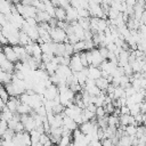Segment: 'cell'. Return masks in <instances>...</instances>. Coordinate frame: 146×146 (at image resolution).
Returning <instances> with one entry per match:
<instances>
[{
  "instance_id": "cell-1",
  "label": "cell",
  "mask_w": 146,
  "mask_h": 146,
  "mask_svg": "<svg viewBox=\"0 0 146 146\" xmlns=\"http://www.w3.org/2000/svg\"><path fill=\"white\" fill-rule=\"evenodd\" d=\"M14 145L15 146H24V145H32L31 140V133L27 130L16 132L14 138H13Z\"/></svg>"
},
{
  "instance_id": "cell-2",
  "label": "cell",
  "mask_w": 146,
  "mask_h": 146,
  "mask_svg": "<svg viewBox=\"0 0 146 146\" xmlns=\"http://www.w3.org/2000/svg\"><path fill=\"white\" fill-rule=\"evenodd\" d=\"M50 35L52 41L55 42H67V33L64 29H60L58 26L50 29Z\"/></svg>"
},
{
  "instance_id": "cell-3",
  "label": "cell",
  "mask_w": 146,
  "mask_h": 146,
  "mask_svg": "<svg viewBox=\"0 0 146 146\" xmlns=\"http://www.w3.org/2000/svg\"><path fill=\"white\" fill-rule=\"evenodd\" d=\"M89 11H90V15L94 17H98V18H105L106 17L104 8L99 3H94V2L89 1Z\"/></svg>"
},
{
  "instance_id": "cell-4",
  "label": "cell",
  "mask_w": 146,
  "mask_h": 146,
  "mask_svg": "<svg viewBox=\"0 0 146 146\" xmlns=\"http://www.w3.org/2000/svg\"><path fill=\"white\" fill-rule=\"evenodd\" d=\"M70 67L72 68L73 72H80L82 71L86 66L82 64L81 58H80V52H74L71 56V63H70Z\"/></svg>"
},
{
  "instance_id": "cell-5",
  "label": "cell",
  "mask_w": 146,
  "mask_h": 146,
  "mask_svg": "<svg viewBox=\"0 0 146 146\" xmlns=\"http://www.w3.org/2000/svg\"><path fill=\"white\" fill-rule=\"evenodd\" d=\"M0 67H1V71H6L9 73H13L15 71V63L9 60L2 51L0 54Z\"/></svg>"
},
{
  "instance_id": "cell-6",
  "label": "cell",
  "mask_w": 146,
  "mask_h": 146,
  "mask_svg": "<svg viewBox=\"0 0 146 146\" xmlns=\"http://www.w3.org/2000/svg\"><path fill=\"white\" fill-rule=\"evenodd\" d=\"M21 121L24 123V127H25V130L27 131H32L36 128V123H35V120L32 115H29V114H22L21 115Z\"/></svg>"
},
{
  "instance_id": "cell-7",
  "label": "cell",
  "mask_w": 146,
  "mask_h": 146,
  "mask_svg": "<svg viewBox=\"0 0 146 146\" xmlns=\"http://www.w3.org/2000/svg\"><path fill=\"white\" fill-rule=\"evenodd\" d=\"M58 95H59L58 86H57V84H54V83L50 84L49 87H47L46 90H44V92H43V97H44L46 99H50V100L55 99Z\"/></svg>"
},
{
  "instance_id": "cell-8",
  "label": "cell",
  "mask_w": 146,
  "mask_h": 146,
  "mask_svg": "<svg viewBox=\"0 0 146 146\" xmlns=\"http://www.w3.org/2000/svg\"><path fill=\"white\" fill-rule=\"evenodd\" d=\"M2 52L6 55V57L9 60H11L14 63H16L17 60H19L18 57H17V55H16V52H15V50H14V47L13 46H9V44L2 46Z\"/></svg>"
},
{
  "instance_id": "cell-9",
  "label": "cell",
  "mask_w": 146,
  "mask_h": 146,
  "mask_svg": "<svg viewBox=\"0 0 146 146\" xmlns=\"http://www.w3.org/2000/svg\"><path fill=\"white\" fill-rule=\"evenodd\" d=\"M66 9V19L71 23V22H74V21H78L79 19V13H78V8L73 7V6H68Z\"/></svg>"
},
{
  "instance_id": "cell-10",
  "label": "cell",
  "mask_w": 146,
  "mask_h": 146,
  "mask_svg": "<svg viewBox=\"0 0 146 146\" xmlns=\"http://www.w3.org/2000/svg\"><path fill=\"white\" fill-rule=\"evenodd\" d=\"M78 125H79V124L75 122L74 119H72L71 116H68V115H66V114L64 113V116H63V127L67 128V129L71 130V131H74V130L78 128Z\"/></svg>"
},
{
  "instance_id": "cell-11",
  "label": "cell",
  "mask_w": 146,
  "mask_h": 146,
  "mask_svg": "<svg viewBox=\"0 0 146 146\" xmlns=\"http://www.w3.org/2000/svg\"><path fill=\"white\" fill-rule=\"evenodd\" d=\"M90 51H91V56H92L91 65H94V66H100V64H102L103 60H104V57L102 56V54H100V51H99V48H98V49L94 48V49H91Z\"/></svg>"
},
{
  "instance_id": "cell-12",
  "label": "cell",
  "mask_w": 146,
  "mask_h": 146,
  "mask_svg": "<svg viewBox=\"0 0 146 146\" xmlns=\"http://www.w3.org/2000/svg\"><path fill=\"white\" fill-rule=\"evenodd\" d=\"M88 78L97 80L102 76V70L99 66H94V65H89L88 66Z\"/></svg>"
},
{
  "instance_id": "cell-13",
  "label": "cell",
  "mask_w": 146,
  "mask_h": 146,
  "mask_svg": "<svg viewBox=\"0 0 146 146\" xmlns=\"http://www.w3.org/2000/svg\"><path fill=\"white\" fill-rule=\"evenodd\" d=\"M129 56H130V52L127 50V49H122L120 51V54L117 55V59H119V66H124L129 63Z\"/></svg>"
},
{
  "instance_id": "cell-14",
  "label": "cell",
  "mask_w": 146,
  "mask_h": 146,
  "mask_svg": "<svg viewBox=\"0 0 146 146\" xmlns=\"http://www.w3.org/2000/svg\"><path fill=\"white\" fill-rule=\"evenodd\" d=\"M11 9H13V5L10 3L9 0H0V11L5 15H9L11 14Z\"/></svg>"
},
{
  "instance_id": "cell-15",
  "label": "cell",
  "mask_w": 146,
  "mask_h": 146,
  "mask_svg": "<svg viewBox=\"0 0 146 146\" xmlns=\"http://www.w3.org/2000/svg\"><path fill=\"white\" fill-rule=\"evenodd\" d=\"M55 18L58 21H66V9L62 6L56 7V11H55Z\"/></svg>"
},
{
  "instance_id": "cell-16",
  "label": "cell",
  "mask_w": 146,
  "mask_h": 146,
  "mask_svg": "<svg viewBox=\"0 0 146 146\" xmlns=\"http://www.w3.org/2000/svg\"><path fill=\"white\" fill-rule=\"evenodd\" d=\"M30 42H34L31 40V38L29 36V34L24 31V30H19V44L22 46H26Z\"/></svg>"
},
{
  "instance_id": "cell-17",
  "label": "cell",
  "mask_w": 146,
  "mask_h": 146,
  "mask_svg": "<svg viewBox=\"0 0 146 146\" xmlns=\"http://www.w3.org/2000/svg\"><path fill=\"white\" fill-rule=\"evenodd\" d=\"M51 18H52V17H51L46 10H38L36 19L39 21V23H41V22H47V23H49V21H50Z\"/></svg>"
},
{
  "instance_id": "cell-18",
  "label": "cell",
  "mask_w": 146,
  "mask_h": 146,
  "mask_svg": "<svg viewBox=\"0 0 146 146\" xmlns=\"http://www.w3.org/2000/svg\"><path fill=\"white\" fill-rule=\"evenodd\" d=\"M11 80H13V73H9L6 71L0 72V81L2 82V84H7V83L11 82Z\"/></svg>"
},
{
  "instance_id": "cell-19",
  "label": "cell",
  "mask_w": 146,
  "mask_h": 146,
  "mask_svg": "<svg viewBox=\"0 0 146 146\" xmlns=\"http://www.w3.org/2000/svg\"><path fill=\"white\" fill-rule=\"evenodd\" d=\"M96 84H97L102 90H107V88H108V86L111 84V82L107 80V78L100 76L99 79L96 80Z\"/></svg>"
},
{
  "instance_id": "cell-20",
  "label": "cell",
  "mask_w": 146,
  "mask_h": 146,
  "mask_svg": "<svg viewBox=\"0 0 146 146\" xmlns=\"http://www.w3.org/2000/svg\"><path fill=\"white\" fill-rule=\"evenodd\" d=\"M32 107L29 105V104H25V103H21L19 104V106H18V108H17V113L18 114H30L31 112H32Z\"/></svg>"
},
{
  "instance_id": "cell-21",
  "label": "cell",
  "mask_w": 146,
  "mask_h": 146,
  "mask_svg": "<svg viewBox=\"0 0 146 146\" xmlns=\"http://www.w3.org/2000/svg\"><path fill=\"white\" fill-rule=\"evenodd\" d=\"M31 133V140H32V145H40V137H41V132L38 131L36 129L30 131Z\"/></svg>"
},
{
  "instance_id": "cell-22",
  "label": "cell",
  "mask_w": 146,
  "mask_h": 146,
  "mask_svg": "<svg viewBox=\"0 0 146 146\" xmlns=\"http://www.w3.org/2000/svg\"><path fill=\"white\" fill-rule=\"evenodd\" d=\"M124 132H125V135H128V136H136V133H137V125H135V124H128V125H125V128H124Z\"/></svg>"
},
{
  "instance_id": "cell-23",
  "label": "cell",
  "mask_w": 146,
  "mask_h": 146,
  "mask_svg": "<svg viewBox=\"0 0 146 146\" xmlns=\"http://www.w3.org/2000/svg\"><path fill=\"white\" fill-rule=\"evenodd\" d=\"M73 46H74V52H81V51L86 50V41L84 40H79Z\"/></svg>"
},
{
  "instance_id": "cell-24",
  "label": "cell",
  "mask_w": 146,
  "mask_h": 146,
  "mask_svg": "<svg viewBox=\"0 0 146 146\" xmlns=\"http://www.w3.org/2000/svg\"><path fill=\"white\" fill-rule=\"evenodd\" d=\"M14 114H15L14 112H11L8 107H6V108H3V110H2V112H1V119L9 121V120L14 116Z\"/></svg>"
},
{
  "instance_id": "cell-25",
  "label": "cell",
  "mask_w": 146,
  "mask_h": 146,
  "mask_svg": "<svg viewBox=\"0 0 146 146\" xmlns=\"http://www.w3.org/2000/svg\"><path fill=\"white\" fill-rule=\"evenodd\" d=\"M108 27V22L105 18H99L98 19V32H104Z\"/></svg>"
},
{
  "instance_id": "cell-26",
  "label": "cell",
  "mask_w": 146,
  "mask_h": 146,
  "mask_svg": "<svg viewBox=\"0 0 146 146\" xmlns=\"http://www.w3.org/2000/svg\"><path fill=\"white\" fill-rule=\"evenodd\" d=\"M15 133H16V131H15L14 129H10V128H9L3 135H1V138H2V139H7V140H13Z\"/></svg>"
},
{
  "instance_id": "cell-27",
  "label": "cell",
  "mask_w": 146,
  "mask_h": 146,
  "mask_svg": "<svg viewBox=\"0 0 146 146\" xmlns=\"http://www.w3.org/2000/svg\"><path fill=\"white\" fill-rule=\"evenodd\" d=\"M71 138H72V135H63L60 137V140L58 143V145L60 146H66L68 144H71Z\"/></svg>"
},
{
  "instance_id": "cell-28",
  "label": "cell",
  "mask_w": 146,
  "mask_h": 146,
  "mask_svg": "<svg viewBox=\"0 0 146 146\" xmlns=\"http://www.w3.org/2000/svg\"><path fill=\"white\" fill-rule=\"evenodd\" d=\"M141 112V108H140V103H135L133 105L130 106V114L131 115H137L138 113Z\"/></svg>"
},
{
  "instance_id": "cell-29",
  "label": "cell",
  "mask_w": 146,
  "mask_h": 146,
  "mask_svg": "<svg viewBox=\"0 0 146 146\" xmlns=\"http://www.w3.org/2000/svg\"><path fill=\"white\" fill-rule=\"evenodd\" d=\"M130 123V114H120V125H128Z\"/></svg>"
},
{
  "instance_id": "cell-30",
  "label": "cell",
  "mask_w": 146,
  "mask_h": 146,
  "mask_svg": "<svg viewBox=\"0 0 146 146\" xmlns=\"http://www.w3.org/2000/svg\"><path fill=\"white\" fill-rule=\"evenodd\" d=\"M8 129H9L8 121H7V120L1 119V122H0V136H1V135H3Z\"/></svg>"
},
{
  "instance_id": "cell-31",
  "label": "cell",
  "mask_w": 146,
  "mask_h": 146,
  "mask_svg": "<svg viewBox=\"0 0 146 146\" xmlns=\"http://www.w3.org/2000/svg\"><path fill=\"white\" fill-rule=\"evenodd\" d=\"M78 13H79V17H90V16H91L89 9L83 8V7L78 8Z\"/></svg>"
},
{
  "instance_id": "cell-32",
  "label": "cell",
  "mask_w": 146,
  "mask_h": 146,
  "mask_svg": "<svg viewBox=\"0 0 146 146\" xmlns=\"http://www.w3.org/2000/svg\"><path fill=\"white\" fill-rule=\"evenodd\" d=\"M99 51L102 54V56L104 57V59H107L108 58V54H110V50L106 46H100L99 47Z\"/></svg>"
},
{
  "instance_id": "cell-33",
  "label": "cell",
  "mask_w": 146,
  "mask_h": 146,
  "mask_svg": "<svg viewBox=\"0 0 146 146\" xmlns=\"http://www.w3.org/2000/svg\"><path fill=\"white\" fill-rule=\"evenodd\" d=\"M106 114V111L104 108V106H97V110H96V116L97 117H104Z\"/></svg>"
},
{
  "instance_id": "cell-34",
  "label": "cell",
  "mask_w": 146,
  "mask_h": 146,
  "mask_svg": "<svg viewBox=\"0 0 146 146\" xmlns=\"http://www.w3.org/2000/svg\"><path fill=\"white\" fill-rule=\"evenodd\" d=\"M25 21L31 26H38V23H39V21L36 19V17H27V18H25Z\"/></svg>"
},
{
  "instance_id": "cell-35",
  "label": "cell",
  "mask_w": 146,
  "mask_h": 146,
  "mask_svg": "<svg viewBox=\"0 0 146 146\" xmlns=\"http://www.w3.org/2000/svg\"><path fill=\"white\" fill-rule=\"evenodd\" d=\"M80 58H81L82 64H83L86 67H88V66H89V62H88V58H87V52L81 51V52H80Z\"/></svg>"
},
{
  "instance_id": "cell-36",
  "label": "cell",
  "mask_w": 146,
  "mask_h": 146,
  "mask_svg": "<svg viewBox=\"0 0 146 146\" xmlns=\"http://www.w3.org/2000/svg\"><path fill=\"white\" fill-rule=\"evenodd\" d=\"M86 41V50H91V49H94L95 48V42H94V40L92 39H90V40H84Z\"/></svg>"
},
{
  "instance_id": "cell-37",
  "label": "cell",
  "mask_w": 146,
  "mask_h": 146,
  "mask_svg": "<svg viewBox=\"0 0 146 146\" xmlns=\"http://www.w3.org/2000/svg\"><path fill=\"white\" fill-rule=\"evenodd\" d=\"M112 144H113V139H112V138H108V137H106V138H104V139L102 140V145L108 146V145H112Z\"/></svg>"
},
{
  "instance_id": "cell-38",
  "label": "cell",
  "mask_w": 146,
  "mask_h": 146,
  "mask_svg": "<svg viewBox=\"0 0 146 146\" xmlns=\"http://www.w3.org/2000/svg\"><path fill=\"white\" fill-rule=\"evenodd\" d=\"M120 110H121V114H130V107L127 105L120 107Z\"/></svg>"
},
{
  "instance_id": "cell-39",
  "label": "cell",
  "mask_w": 146,
  "mask_h": 146,
  "mask_svg": "<svg viewBox=\"0 0 146 146\" xmlns=\"http://www.w3.org/2000/svg\"><path fill=\"white\" fill-rule=\"evenodd\" d=\"M125 3H127V6H132V7H135V5L137 3V0H125Z\"/></svg>"
},
{
  "instance_id": "cell-40",
  "label": "cell",
  "mask_w": 146,
  "mask_h": 146,
  "mask_svg": "<svg viewBox=\"0 0 146 146\" xmlns=\"http://www.w3.org/2000/svg\"><path fill=\"white\" fill-rule=\"evenodd\" d=\"M32 1L33 0H21V2L24 5H32Z\"/></svg>"
},
{
  "instance_id": "cell-41",
  "label": "cell",
  "mask_w": 146,
  "mask_h": 146,
  "mask_svg": "<svg viewBox=\"0 0 146 146\" xmlns=\"http://www.w3.org/2000/svg\"><path fill=\"white\" fill-rule=\"evenodd\" d=\"M90 2H94V3H99V5H102L103 3V0H89Z\"/></svg>"
}]
</instances>
